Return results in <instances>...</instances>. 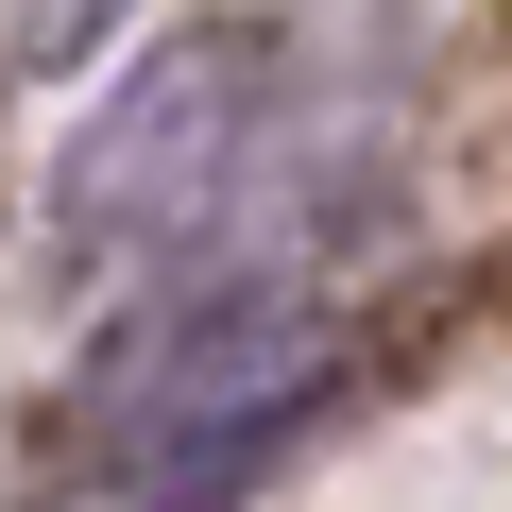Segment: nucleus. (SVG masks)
Segmentation results:
<instances>
[{
    "label": "nucleus",
    "mask_w": 512,
    "mask_h": 512,
    "mask_svg": "<svg viewBox=\"0 0 512 512\" xmlns=\"http://www.w3.org/2000/svg\"><path fill=\"white\" fill-rule=\"evenodd\" d=\"M256 137V35H171L69 154V222L86 239H171Z\"/></svg>",
    "instance_id": "f257e3e1"
}]
</instances>
